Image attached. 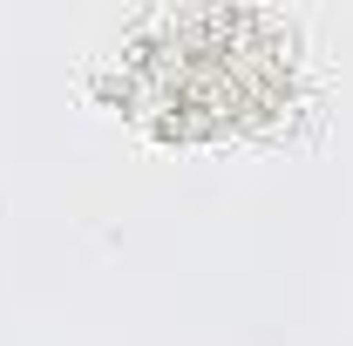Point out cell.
I'll return each instance as SVG.
<instances>
[{"label":"cell","instance_id":"6da1fadb","mask_svg":"<svg viewBox=\"0 0 353 346\" xmlns=\"http://www.w3.org/2000/svg\"><path fill=\"white\" fill-rule=\"evenodd\" d=\"M130 75L136 95L183 130L238 123L285 88L292 34H279L259 14H190L130 41Z\"/></svg>","mask_w":353,"mask_h":346}]
</instances>
